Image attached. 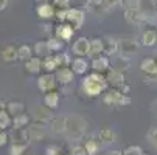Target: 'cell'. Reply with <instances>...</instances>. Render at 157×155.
Listing matches in <instances>:
<instances>
[{
  "instance_id": "42",
  "label": "cell",
  "mask_w": 157,
  "mask_h": 155,
  "mask_svg": "<svg viewBox=\"0 0 157 155\" xmlns=\"http://www.w3.org/2000/svg\"><path fill=\"white\" fill-rule=\"evenodd\" d=\"M8 140H10V134H8L6 130H2V129H0V147L6 146Z\"/></svg>"
},
{
  "instance_id": "29",
  "label": "cell",
  "mask_w": 157,
  "mask_h": 155,
  "mask_svg": "<svg viewBox=\"0 0 157 155\" xmlns=\"http://www.w3.org/2000/svg\"><path fill=\"white\" fill-rule=\"evenodd\" d=\"M115 132L112 130V129H103L101 132H100V135H98V140H100V143H103V144H112L115 141Z\"/></svg>"
},
{
  "instance_id": "28",
  "label": "cell",
  "mask_w": 157,
  "mask_h": 155,
  "mask_svg": "<svg viewBox=\"0 0 157 155\" xmlns=\"http://www.w3.org/2000/svg\"><path fill=\"white\" fill-rule=\"evenodd\" d=\"M58 68L59 67H58V64H56L53 54H50V56L42 59V70H45V73H55Z\"/></svg>"
},
{
  "instance_id": "4",
  "label": "cell",
  "mask_w": 157,
  "mask_h": 155,
  "mask_svg": "<svg viewBox=\"0 0 157 155\" xmlns=\"http://www.w3.org/2000/svg\"><path fill=\"white\" fill-rule=\"evenodd\" d=\"M124 19L128 24L131 25H136V27H142V25H148V24H152L151 20H148L143 13L136 8V9H124Z\"/></svg>"
},
{
  "instance_id": "36",
  "label": "cell",
  "mask_w": 157,
  "mask_h": 155,
  "mask_svg": "<svg viewBox=\"0 0 157 155\" xmlns=\"http://www.w3.org/2000/svg\"><path fill=\"white\" fill-rule=\"evenodd\" d=\"M28 144H17V143H11L10 144V150L8 153L10 155H24L25 150H27Z\"/></svg>"
},
{
  "instance_id": "39",
  "label": "cell",
  "mask_w": 157,
  "mask_h": 155,
  "mask_svg": "<svg viewBox=\"0 0 157 155\" xmlns=\"http://www.w3.org/2000/svg\"><path fill=\"white\" fill-rule=\"evenodd\" d=\"M70 155H87V150H86L84 144H76V146L70 147Z\"/></svg>"
},
{
  "instance_id": "49",
  "label": "cell",
  "mask_w": 157,
  "mask_h": 155,
  "mask_svg": "<svg viewBox=\"0 0 157 155\" xmlns=\"http://www.w3.org/2000/svg\"><path fill=\"white\" fill-rule=\"evenodd\" d=\"M6 101H0V110H6Z\"/></svg>"
},
{
  "instance_id": "17",
  "label": "cell",
  "mask_w": 157,
  "mask_h": 155,
  "mask_svg": "<svg viewBox=\"0 0 157 155\" xmlns=\"http://www.w3.org/2000/svg\"><path fill=\"white\" fill-rule=\"evenodd\" d=\"M104 76H106V79H107V82H109L110 87H120V85H123V84L126 82L124 73H121V72H118V70H114L112 67L107 70V73H106Z\"/></svg>"
},
{
  "instance_id": "31",
  "label": "cell",
  "mask_w": 157,
  "mask_h": 155,
  "mask_svg": "<svg viewBox=\"0 0 157 155\" xmlns=\"http://www.w3.org/2000/svg\"><path fill=\"white\" fill-rule=\"evenodd\" d=\"M17 56H19V61L27 62L33 57V48L30 45H20L17 48Z\"/></svg>"
},
{
  "instance_id": "8",
  "label": "cell",
  "mask_w": 157,
  "mask_h": 155,
  "mask_svg": "<svg viewBox=\"0 0 157 155\" xmlns=\"http://www.w3.org/2000/svg\"><path fill=\"white\" fill-rule=\"evenodd\" d=\"M27 129H28V134H30V141H42L47 135V124L45 123L34 121Z\"/></svg>"
},
{
  "instance_id": "50",
  "label": "cell",
  "mask_w": 157,
  "mask_h": 155,
  "mask_svg": "<svg viewBox=\"0 0 157 155\" xmlns=\"http://www.w3.org/2000/svg\"><path fill=\"white\" fill-rule=\"evenodd\" d=\"M42 30H44V33H45V34H47V33H52V31H50L52 28H50V27H45V25L42 27Z\"/></svg>"
},
{
  "instance_id": "46",
  "label": "cell",
  "mask_w": 157,
  "mask_h": 155,
  "mask_svg": "<svg viewBox=\"0 0 157 155\" xmlns=\"http://www.w3.org/2000/svg\"><path fill=\"white\" fill-rule=\"evenodd\" d=\"M104 155H123L121 150H107Z\"/></svg>"
},
{
  "instance_id": "52",
  "label": "cell",
  "mask_w": 157,
  "mask_h": 155,
  "mask_svg": "<svg viewBox=\"0 0 157 155\" xmlns=\"http://www.w3.org/2000/svg\"><path fill=\"white\" fill-rule=\"evenodd\" d=\"M152 57H154V59H155V62H157V51L154 53V56H152Z\"/></svg>"
},
{
  "instance_id": "19",
  "label": "cell",
  "mask_w": 157,
  "mask_h": 155,
  "mask_svg": "<svg viewBox=\"0 0 157 155\" xmlns=\"http://www.w3.org/2000/svg\"><path fill=\"white\" fill-rule=\"evenodd\" d=\"M140 70L142 73H145L146 76L151 78H157V62L154 57H146L140 62Z\"/></svg>"
},
{
  "instance_id": "43",
  "label": "cell",
  "mask_w": 157,
  "mask_h": 155,
  "mask_svg": "<svg viewBox=\"0 0 157 155\" xmlns=\"http://www.w3.org/2000/svg\"><path fill=\"white\" fill-rule=\"evenodd\" d=\"M52 2L56 8H69L70 6V0H52Z\"/></svg>"
},
{
  "instance_id": "12",
  "label": "cell",
  "mask_w": 157,
  "mask_h": 155,
  "mask_svg": "<svg viewBox=\"0 0 157 155\" xmlns=\"http://www.w3.org/2000/svg\"><path fill=\"white\" fill-rule=\"evenodd\" d=\"M90 68L97 73H101V75H106L107 70L110 68V59L107 56H97L92 59V64H90Z\"/></svg>"
},
{
  "instance_id": "27",
  "label": "cell",
  "mask_w": 157,
  "mask_h": 155,
  "mask_svg": "<svg viewBox=\"0 0 157 155\" xmlns=\"http://www.w3.org/2000/svg\"><path fill=\"white\" fill-rule=\"evenodd\" d=\"M2 59L5 62H16L19 61V56H17V48L14 45H10V47H5L2 50Z\"/></svg>"
},
{
  "instance_id": "11",
  "label": "cell",
  "mask_w": 157,
  "mask_h": 155,
  "mask_svg": "<svg viewBox=\"0 0 157 155\" xmlns=\"http://www.w3.org/2000/svg\"><path fill=\"white\" fill-rule=\"evenodd\" d=\"M89 50H90V39L87 37H78L72 45V51L76 56H89Z\"/></svg>"
},
{
  "instance_id": "40",
  "label": "cell",
  "mask_w": 157,
  "mask_h": 155,
  "mask_svg": "<svg viewBox=\"0 0 157 155\" xmlns=\"http://www.w3.org/2000/svg\"><path fill=\"white\" fill-rule=\"evenodd\" d=\"M67 9H69V8H56L55 19L58 22H65V19H67Z\"/></svg>"
},
{
  "instance_id": "10",
  "label": "cell",
  "mask_w": 157,
  "mask_h": 155,
  "mask_svg": "<svg viewBox=\"0 0 157 155\" xmlns=\"http://www.w3.org/2000/svg\"><path fill=\"white\" fill-rule=\"evenodd\" d=\"M157 43V28L154 25L148 27L142 31V36H140V45L143 47H154Z\"/></svg>"
},
{
  "instance_id": "14",
  "label": "cell",
  "mask_w": 157,
  "mask_h": 155,
  "mask_svg": "<svg viewBox=\"0 0 157 155\" xmlns=\"http://www.w3.org/2000/svg\"><path fill=\"white\" fill-rule=\"evenodd\" d=\"M10 140H11V143H17V144H28L30 143L28 129H25V127L13 129L10 134Z\"/></svg>"
},
{
  "instance_id": "1",
  "label": "cell",
  "mask_w": 157,
  "mask_h": 155,
  "mask_svg": "<svg viewBox=\"0 0 157 155\" xmlns=\"http://www.w3.org/2000/svg\"><path fill=\"white\" fill-rule=\"evenodd\" d=\"M107 87H109V82H107L106 76L101 75V73H97V72L86 75L84 79H82V82H81L82 92L87 96H90V98H95V96L103 95L107 90Z\"/></svg>"
},
{
  "instance_id": "53",
  "label": "cell",
  "mask_w": 157,
  "mask_h": 155,
  "mask_svg": "<svg viewBox=\"0 0 157 155\" xmlns=\"http://www.w3.org/2000/svg\"><path fill=\"white\" fill-rule=\"evenodd\" d=\"M58 155H65V153H62V152H61V153H58Z\"/></svg>"
},
{
  "instance_id": "9",
  "label": "cell",
  "mask_w": 157,
  "mask_h": 155,
  "mask_svg": "<svg viewBox=\"0 0 157 155\" xmlns=\"http://www.w3.org/2000/svg\"><path fill=\"white\" fill-rule=\"evenodd\" d=\"M65 22H69L75 30H79L82 27V24H84V11H81L78 8H69L67 9Z\"/></svg>"
},
{
  "instance_id": "51",
  "label": "cell",
  "mask_w": 157,
  "mask_h": 155,
  "mask_svg": "<svg viewBox=\"0 0 157 155\" xmlns=\"http://www.w3.org/2000/svg\"><path fill=\"white\" fill-rule=\"evenodd\" d=\"M37 3H45V2H50V0H36Z\"/></svg>"
},
{
  "instance_id": "33",
  "label": "cell",
  "mask_w": 157,
  "mask_h": 155,
  "mask_svg": "<svg viewBox=\"0 0 157 155\" xmlns=\"http://www.w3.org/2000/svg\"><path fill=\"white\" fill-rule=\"evenodd\" d=\"M8 127H13V116L8 113V110H0V129L6 130Z\"/></svg>"
},
{
  "instance_id": "22",
  "label": "cell",
  "mask_w": 157,
  "mask_h": 155,
  "mask_svg": "<svg viewBox=\"0 0 157 155\" xmlns=\"http://www.w3.org/2000/svg\"><path fill=\"white\" fill-rule=\"evenodd\" d=\"M104 54V43H103V37H97L90 40V50H89V57L94 59L97 56Z\"/></svg>"
},
{
  "instance_id": "47",
  "label": "cell",
  "mask_w": 157,
  "mask_h": 155,
  "mask_svg": "<svg viewBox=\"0 0 157 155\" xmlns=\"http://www.w3.org/2000/svg\"><path fill=\"white\" fill-rule=\"evenodd\" d=\"M151 110H152V115H154V118L157 120V101H154V102H152V109H151Z\"/></svg>"
},
{
  "instance_id": "25",
  "label": "cell",
  "mask_w": 157,
  "mask_h": 155,
  "mask_svg": "<svg viewBox=\"0 0 157 155\" xmlns=\"http://www.w3.org/2000/svg\"><path fill=\"white\" fill-rule=\"evenodd\" d=\"M25 68H27L28 73H33V75L39 73V72L42 70V57H39V56H33L30 61L25 62Z\"/></svg>"
},
{
  "instance_id": "18",
  "label": "cell",
  "mask_w": 157,
  "mask_h": 155,
  "mask_svg": "<svg viewBox=\"0 0 157 155\" xmlns=\"http://www.w3.org/2000/svg\"><path fill=\"white\" fill-rule=\"evenodd\" d=\"M48 124H50V129L55 134H64V132H67V127H69V118L64 116V115L53 116Z\"/></svg>"
},
{
  "instance_id": "34",
  "label": "cell",
  "mask_w": 157,
  "mask_h": 155,
  "mask_svg": "<svg viewBox=\"0 0 157 155\" xmlns=\"http://www.w3.org/2000/svg\"><path fill=\"white\" fill-rule=\"evenodd\" d=\"M98 141H100V140H98ZM98 141H97L95 138H87V140L84 141V147H86V150H87V155H95V153L100 150Z\"/></svg>"
},
{
  "instance_id": "6",
  "label": "cell",
  "mask_w": 157,
  "mask_h": 155,
  "mask_svg": "<svg viewBox=\"0 0 157 155\" xmlns=\"http://www.w3.org/2000/svg\"><path fill=\"white\" fill-rule=\"evenodd\" d=\"M56 85H58V81H56L55 73H44V75H40L37 78V88L42 93L55 90Z\"/></svg>"
},
{
  "instance_id": "24",
  "label": "cell",
  "mask_w": 157,
  "mask_h": 155,
  "mask_svg": "<svg viewBox=\"0 0 157 155\" xmlns=\"http://www.w3.org/2000/svg\"><path fill=\"white\" fill-rule=\"evenodd\" d=\"M59 104V93L56 90H52V92H47L44 95V105H47L48 109L55 110Z\"/></svg>"
},
{
  "instance_id": "48",
  "label": "cell",
  "mask_w": 157,
  "mask_h": 155,
  "mask_svg": "<svg viewBox=\"0 0 157 155\" xmlns=\"http://www.w3.org/2000/svg\"><path fill=\"white\" fill-rule=\"evenodd\" d=\"M8 6V0H0V11H3Z\"/></svg>"
},
{
  "instance_id": "20",
  "label": "cell",
  "mask_w": 157,
  "mask_h": 155,
  "mask_svg": "<svg viewBox=\"0 0 157 155\" xmlns=\"http://www.w3.org/2000/svg\"><path fill=\"white\" fill-rule=\"evenodd\" d=\"M72 70L75 72V75H86L87 70H89V62L82 57V56H78L75 59H72V64H70Z\"/></svg>"
},
{
  "instance_id": "35",
  "label": "cell",
  "mask_w": 157,
  "mask_h": 155,
  "mask_svg": "<svg viewBox=\"0 0 157 155\" xmlns=\"http://www.w3.org/2000/svg\"><path fill=\"white\" fill-rule=\"evenodd\" d=\"M47 42H48V47H50V50L53 53H58V51H62L64 50V40L59 39V37H56V36L47 39Z\"/></svg>"
},
{
  "instance_id": "5",
  "label": "cell",
  "mask_w": 157,
  "mask_h": 155,
  "mask_svg": "<svg viewBox=\"0 0 157 155\" xmlns=\"http://www.w3.org/2000/svg\"><path fill=\"white\" fill-rule=\"evenodd\" d=\"M109 59H110V67L114 70H118V72L124 73V72H128L131 68V59H129V56H126V54H123L120 51L115 53V54H112Z\"/></svg>"
},
{
  "instance_id": "16",
  "label": "cell",
  "mask_w": 157,
  "mask_h": 155,
  "mask_svg": "<svg viewBox=\"0 0 157 155\" xmlns=\"http://www.w3.org/2000/svg\"><path fill=\"white\" fill-rule=\"evenodd\" d=\"M118 45H120V53H123L126 56H131V54L139 51L140 43L137 40H134V39H121V40H118Z\"/></svg>"
},
{
  "instance_id": "15",
  "label": "cell",
  "mask_w": 157,
  "mask_h": 155,
  "mask_svg": "<svg viewBox=\"0 0 157 155\" xmlns=\"http://www.w3.org/2000/svg\"><path fill=\"white\" fill-rule=\"evenodd\" d=\"M53 118V113H52V109H48L47 105H40V107H36L33 110V120L34 121H39V123H45L48 124Z\"/></svg>"
},
{
  "instance_id": "30",
  "label": "cell",
  "mask_w": 157,
  "mask_h": 155,
  "mask_svg": "<svg viewBox=\"0 0 157 155\" xmlns=\"http://www.w3.org/2000/svg\"><path fill=\"white\" fill-rule=\"evenodd\" d=\"M53 57L58 64V67H70V64H72L70 54L65 53V51H58V53L53 54Z\"/></svg>"
},
{
  "instance_id": "37",
  "label": "cell",
  "mask_w": 157,
  "mask_h": 155,
  "mask_svg": "<svg viewBox=\"0 0 157 155\" xmlns=\"http://www.w3.org/2000/svg\"><path fill=\"white\" fill-rule=\"evenodd\" d=\"M123 155H145V153L140 146H128L123 150Z\"/></svg>"
},
{
  "instance_id": "13",
  "label": "cell",
  "mask_w": 157,
  "mask_h": 155,
  "mask_svg": "<svg viewBox=\"0 0 157 155\" xmlns=\"http://www.w3.org/2000/svg\"><path fill=\"white\" fill-rule=\"evenodd\" d=\"M36 14H37L40 19H44V20H50V19H53L55 14H56V6H55L53 3H50V2L37 3V6H36Z\"/></svg>"
},
{
  "instance_id": "23",
  "label": "cell",
  "mask_w": 157,
  "mask_h": 155,
  "mask_svg": "<svg viewBox=\"0 0 157 155\" xmlns=\"http://www.w3.org/2000/svg\"><path fill=\"white\" fill-rule=\"evenodd\" d=\"M33 51H34V56H39V57H47V56H50L53 51L50 50V47H48V42L47 40H39V42H36L34 43V47H33Z\"/></svg>"
},
{
  "instance_id": "2",
  "label": "cell",
  "mask_w": 157,
  "mask_h": 155,
  "mask_svg": "<svg viewBox=\"0 0 157 155\" xmlns=\"http://www.w3.org/2000/svg\"><path fill=\"white\" fill-rule=\"evenodd\" d=\"M103 102L107 105H128L131 104V96L121 93L117 87H110L103 93Z\"/></svg>"
},
{
  "instance_id": "38",
  "label": "cell",
  "mask_w": 157,
  "mask_h": 155,
  "mask_svg": "<svg viewBox=\"0 0 157 155\" xmlns=\"http://www.w3.org/2000/svg\"><path fill=\"white\" fill-rule=\"evenodd\" d=\"M120 5L124 9H136V8L140 6V0H121Z\"/></svg>"
},
{
  "instance_id": "54",
  "label": "cell",
  "mask_w": 157,
  "mask_h": 155,
  "mask_svg": "<svg viewBox=\"0 0 157 155\" xmlns=\"http://www.w3.org/2000/svg\"><path fill=\"white\" fill-rule=\"evenodd\" d=\"M155 8H157V0H155Z\"/></svg>"
},
{
  "instance_id": "44",
  "label": "cell",
  "mask_w": 157,
  "mask_h": 155,
  "mask_svg": "<svg viewBox=\"0 0 157 155\" xmlns=\"http://www.w3.org/2000/svg\"><path fill=\"white\" fill-rule=\"evenodd\" d=\"M120 2H121V0H103V3H104V6H106L107 9H112V8L118 6Z\"/></svg>"
},
{
  "instance_id": "41",
  "label": "cell",
  "mask_w": 157,
  "mask_h": 155,
  "mask_svg": "<svg viewBox=\"0 0 157 155\" xmlns=\"http://www.w3.org/2000/svg\"><path fill=\"white\" fill-rule=\"evenodd\" d=\"M148 140L152 146L157 147V127H152L149 132H148Z\"/></svg>"
},
{
  "instance_id": "21",
  "label": "cell",
  "mask_w": 157,
  "mask_h": 155,
  "mask_svg": "<svg viewBox=\"0 0 157 155\" xmlns=\"http://www.w3.org/2000/svg\"><path fill=\"white\" fill-rule=\"evenodd\" d=\"M103 43H104V54L106 56H112V54H115L120 51V45H118V40H115L114 37H110V36H106L103 37Z\"/></svg>"
},
{
  "instance_id": "45",
  "label": "cell",
  "mask_w": 157,
  "mask_h": 155,
  "mask_svg": "<svg viewBox=\"0 0 157 155\" xmlns=\"http://www.w3.org/2000/svg\"><path fill=\"white\" fill-rule=\"evenodd\" d=\"M58 153H61V150H59L58 146H48L45 149V155H58Z\"/></svg>"
},
{
  "instance_id": "32",
  "label": "cell",
  "mask_w": 157,
  "mask_h": 155,
  "mask_svg": "<svg viewBox=\"0 0 157 155\" xmlns=\"http://www.w3.org/2000/svg\"><path fill=\"white\" fill-rule=\"evenodd\" d=\"M30 115H27V113H20V115H17V116H14L13 118V129H19V127H27V126H30Z\"/></svg>"
},
{
  "instance_id": "26",
  "label": "cell",
  "mask_w": 157,
  "mask_h": 155,
  "mask_svg": "<svg viewBox=\"0 0 157 155\" xmlns=\"http://www.w3.org/2000/svg\"><path fill=\"white\" fill-rule=\"evenodd\" d=\"M24 109H25V105H24V102H20V101H10L6 104V110H8V113L13 118L20 115V113H24Z\"/></svg>"
},
{
  "instance_id": "3",
  "label": "cell",
  "mask_w": 157,
  "mask_h": 155,
  "mask_svg": "<svg viewBox=\"0 0 157 155\" xmlns=\"http://www.w3.org/2000/svg\"><path fill=\"white\" fill-rule=\"evenodd\" d=\"M75 31L76 30L69 24V22H58V24L55 25V28H53L55 36L59 37V39H62L64 42H70L72 37L75 36Z\"/></svg>"
},
{
  "instance_id": "7",
  "label": "cell",
  "mask_w": 157,
  "mask_h": 155,
  "mask_svg": "<svg viewBox=\"0 0 157 155\" xmlns=\"http://www.w3.org/2000/svg\"><path fill=\"white\" fill-rule=\"evenodd\" d=\"M55 76H56V81H58L59 87L72 85L73 81H75V72L72 70V67H59L55 72Z\"/></svg>"
}]
</instances>
